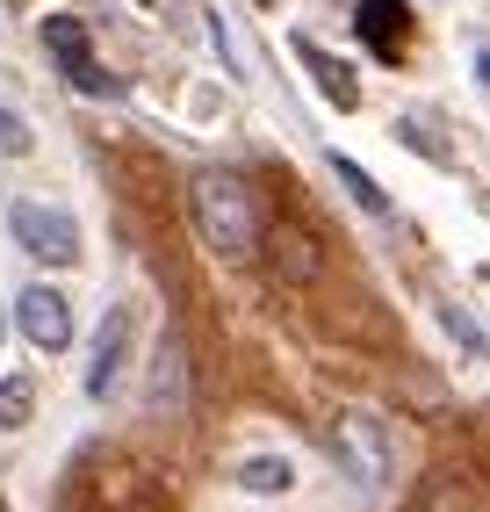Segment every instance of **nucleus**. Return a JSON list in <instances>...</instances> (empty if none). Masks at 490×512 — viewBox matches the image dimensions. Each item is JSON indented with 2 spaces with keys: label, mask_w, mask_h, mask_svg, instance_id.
I'll return each mask as SVG.
<instances>
[{
  "label": "nucleus",
  "mask_w": 490,
  "mask_h": 512,
  "mask_svg": "<svg viewBox=\"0 0 490 512\" xmlns=\"http://www.w3.org/2000/svg\"><path fill=\"white\" fill-rule=\"evenodd\" d=\"M188 210H195V231H202L209 253H224V260L260 253V195L245 188L238 174H217V166H209V174H195Z\"/></svg>",
  "instance_id": "f257e3e1"
},
{
  "label": "nucleus",
  "mask_w": 490,
  "mask_h": 512,
  "mask_svg": "<svg viewBox=\"0 0 490 512\" xmlns=\"http://www.w3.org/2000/svg\"><path fill=\"white\" fill-rule=\"evenodd\" d=\"M332 455H339V469L354 476L361 491H382V484H390V426H382V419L339 412V419H332Z\"/></svg>",
  "instance_id": "f03ea898"
},
{
  "label": "nucleus",
  "mask_w": 490,
  "mask_h": 512,
  "mask_svg": "<svg viewBox=\"0 0 490 512\" xmlns=\"http://www.w3.org/2000/svg\"><path fill=\"white\" fill-rule=\"evenodd\" d=\"M8 231H15V246L29 260H44V267H73L80 260V224L58 210V202H15L8 210Z\"/></svg>",
  "instance_id": "7ed1b4c3"
},
{
  "label": "nucleus",
  "mask_w": 490,
  "mask_h": 512,
  "mask_svg": "<svg viewBox=\"0 0 490 512\" xmlns=\"http://www.w3.org/2000/svg\"><path fill=\"white\" fill-rule=\"evenodd\" d=\"M44 51L58 58V73L73 80L80 94H94V101H116V94H123V80H116L109 65L94 58V44H87V22H73V15H51V22H44Z\"/></svg>",
  "instance_id": "20e7f679"
},
{
  "label": "nucleus",
  "mask_w": 490,
  "mask_h": 512,
  "mask_svg": "<svg viewBox=\"0 0 490 512\" xmlns=\"http://www.w3.org/2000/svg\"><path fill=\"white\" fill-rule=\"evenodd\" d=\"M15 325H22L29 347H44V354L73 347V311H65V296H58V289H44V282L15 296Z\"/></svg>",
  "instance_id": "39448f33"
},
{
  "label": "nucleus",
  "mask_w": 490,
  "mask_h": 512,
  "mask_svg": "<svg viewBox=\"0 0 490 512\" xmlns=\"http://www.w3.org/2000/svg\"><path fill=\"white\" fill-rule=\"evenodd\" d=\"M123 354H130V303H116L94 332V368H87V397H109L123 383Z\"/></svg>",
  "instance_id": "423d86ee"
},
{
  "label": "nucleus",
  "mask_w": 490,
  "mask_h": 512,
  "mask_svg": "<svg viewBox=\"0 0 490 512\" xmlns=\"http://www.w3.org/2000/svg\"><path fill=\"white\" fill-rule=\"evenodd\" d=\"M354 29H361V44H368L375 58H404V44H411V8H404V0H361V8H354Z\"/></svg>",
  "instance_id": "0eeeda50"
},
{
  "label": "nucleus",
  "mask_w": 490,
  "mask_h": 512,
  "mask_svg": "<svg viewBox=\"0 0 490 512\" xmlns=\"http://www.w3.org/2000/svg\"><path fill=\"white\" fill-rule=\"evenodd\" d=\"M296 58L310 65V73H318V87H325V101H332V109H361V87H354V73H346L339 58H325L310 37H296Z\"/></svg>",
  "instance_id": "6e6552de"
},
{
  "label": "nucleus",
  "mask_w": 490,
  "mask_h": 512,
  "mask_svg": "<svg viewBox=\"0 0 490 512\" xmlns=\"http://www.w3.org/2000/svg\"><path fill=\"white\" fill-rule=\"evenodd\" d=\"M238 484H245V491H253V498H282V491L296 484V469H289L282 455H253V462H245V469H238Z\"/></svg>",
  "instance_id": "1a4fd4ad"
},
{
  "label": "nucleus",
  "mask_w": 490,
  "mask_h": 512,
  "mask_svg": "<svg viewBox=\"0 0 490 512\" xmlns=\"http://www.w3.org/2000/svg\"><path fill=\"white\" fill-rule=\"evenodd\" d=\"M274 253H282V275H289V282H310V275H318V246H310L303 231L282 224V231H274Z\"/></svg>",
  "instance_id": "9d476101"
},
{
  "label": "nucleus",
  "mask_w": 490,
  "mask_h": 512,
  "mask_svg": "<svg viewBox=\"0 0 490 512\" xmlns=\"http://www.w3.org/2000/svg\"><path fill=\"white\" fill-rule=\"evenodd\" d=\"M332 174H339V188L354 195V202H361L368 217H382V210H390V195H382V181H375V174H361L354 159H332Z\"/></svg>",
  "instance_id": "9b49d317"
},
{
  "label": "nucleus",
  "mask_w": 490,
  "mask_h": 512,
  "mask_svg": "<svg viewBox=\"0 0 490 512\" xmlns=\"http://www.w3.org/2000/svg\"><path fill=\"white\" fill-rule=\"evenodd\" d=\"M29 404H37V383H29V375H8V383H0V433H15L22 419H29Z\"/></svg>",
  "instance_id": "f8f14e48"
},
{
  "label": "nucleus",
  "mask_w": 490,
  "mask_h": 512,
  "mask_svg": "<svg viewBox=\"0 0 490 512\" xmlns=\"http://www.w3.org/2000/svg\"><path fill=\"white\" fill-rule=\"evenodd\" d=\"M152 397L166 404V412H173V404H181V347H173V339L159 347V375H152Z\"/></svg>",
  "instance_id": "ddd939ff"
},
{
  "label": "nucleus",
  "mask_w": 490,
  "mask_h": 512,
  "mask_svg": "<svg viewBox=\"0 0 490 512\" xmlns=\"http://www.w3.org/2000/svg\"><path fill=\"white\" fill-rule=\"evenodd\" d=\"M0 152H8V159H22V152H29V123L8 109V101H0Z\"/></svg>",
  "instance_id": "4468645a"
},
{
  "label": "nucleus",
  "mask_w": 490,
  "mask_h": 512,
  "mask_svg": "<svg viewBox=\"0 0 490 512\" xmlns=\"http://www.w3.org/2000/svg\"><path fill=\"white\" fill-rule=\"evenodd\" d=\"M476 80H483V87H490V51H483V58H476Z\"/></svg>",
  "instance_id": "2eb2a0df"
},
{
  "label": "nucleus",
  "mask_w": 490,
  "mask_h": 512,
  "mask_svg": "<svg viewBox=\"0 0 490 512\" xmlns=\"http://www.w3.org/2000/svg\"><path fill=\"white\" fill-rule=\"evenodd\" d=\"M0 332H8V318H0Z\"/></svg>",
  "instance_id": "dca6fc26"
}]
</instances>
